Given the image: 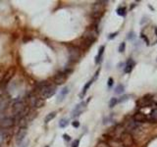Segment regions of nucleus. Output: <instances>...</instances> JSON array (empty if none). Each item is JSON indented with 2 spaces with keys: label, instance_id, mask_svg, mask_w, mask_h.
<instances>
[{
  "label": "nucleus",
  "instance_id": "obj_1",
  "mask_svg": "<svg viewBox=\"0 0 157 147\" xmlns=\"http://www.w3.org/2000/svg\"><path fill=\"white\" fill-rule=\"evenodd\" d=\"M37 91L40 95V98L47 99L53 96L56 93V86L47 83V82H41L37 84Z\"/></svg>",
  "mask_w": 157,
  "mask_h": 147
},
{
  "label": "nucleus",
  "instance_id": "obj_2",
  "mask_svg": "<svg viewBox=\"0 0 157 147\" xmlns=\"http://www.w3.org/2000/svg\"><path fill=\"white\" fill-rule=\"evenodd\" d=\"M68 52H69V61L72 63L78 62L82 57V50L74 45L68 46Z\"/></svg>",
  "mask_w": 157,
  "mask_h": 147
},
{
  "label": "nucleus",
  "instance_id": "obj_3",
  "mask_svg": "<svg viewBox=\"0 0 157 147\" xmlns=\"http://www.w3.org/2000/svg\"><path fill=\"white\" fill-rule=\"evenodd\" d=\"M104 3H107L106 1H98L95 2L92 6V12H91V17L95 19H99L104 12Z\"/></svg>",
  "mask_w": 157,
  "mask_h": 147
},
{
  "label": "nucleus",
  "instance_id": "obj_4",
  "mask_svg": "<svg viewBox=\"0 0 157 147\" xmlns=\"http://www.w3.org/2000/svg\"><path fill=\"white\" fill-rule=\"evenodd\" d=\"M119 140L121 141V143H122V145L124 147H132L134 145V143H135L132 133L128 132V131H124L121 134Z\"/></svg>",
  "mask_w": 157,
  "mask_h": 147
},
{
  "label": "nucleus",
  "instance_id": "obj_5",
  "mask_svg": "<svg viewBox=\"0 0 157 147\" xmlns=\"http://www.w3.org/2000/svg\"><path fill=\"white\" fill-rule=\"evenodd\" d=\"M97 36H98V31H97V30L95 28L87 29L83 35V38H84L86 40H87V41H89L91 43H93L96 40Z\"/></svg>",
  "mask_w": 157,
  "mask_h": 147
},
{
  "label": "nucleus",
  "instance_id": "obj_6",
  "mask_svg": "<svg viewBox=\"0 0 157 147\" xmlns=\"http://www.w3.org/2000/svg\"><path fill=\"white\" fill-rule=\"evenodd\" d=\"M27 107V104L26 102H24L23 100H18V101H15L12 105V113L14 116H19L21 113L26 109Z\"/></svg>",
  "mask_w": 157,
  "mask_h": 147
},
{
  "label": "nucleus",
  "instance_id": "obj_7",
  "mask_svg": "<svg viewBox=\"0 0 157 147\" xmlns=\"http://www.w3.org/2000/svg\"><path fill=\"white\" fill-rule=\"evenodd\" d=\"M16 117H5L0 121V126L1 129H10L16 125Z\"/></svg>",
  "mask_w": 157,
  "mask_h": 147
},
{
  "label": "nucleus",
  "instance_id": "obj_8",
  "mask_svg": "<svg viewBox=\"0 0 157 147\" xmlns=\"http://www.w3.org/2000/svg\"><path fill=\"white\" fill-rule=\"evenodd\" d=\"M86 107H87V103L86 102H81L80 104H78L73 109V111H72V117L76 118L78 116H80L82 113L83 112V110L86 109Z\"/></svg>",
  "mask_w": 157,
  "mask_h": 147
},
{
  "label": "nucleus",
  "instance_id": "obj_9",
  "mask_svg": "<svg viewBox=\"0 0 157 147\" xmlns=\"http://www.w3.org/2000/svg\"><path fill=\"white\" fill-rule=\"evenodd\" d=\"M27 133H28L27 128H22V129L19 130V131L17 132V135H16V142H17L18 145H20L24 141L26 135H27Z\"/></svg>",
  "mask_w": 157,
  "mask_h": 147
},
{
  "label": "nucleus",
  "instance_id": "obj_10",
  "mask_svg": "<svg viewBox=\"0 0 157 147\" xmlns=\"http://www.w3.org/2000/svg\"><path fill=\"white\" fill-rule=\"evenodd\" d=\"M14 74H15V69L14 68H10L7 72L5 73V75H4V78H3V81H2V84H0V85H6L10 81H11V78H13V76H14Z\"/></svg>",
  "mask_w": 157,
  "mask_h": 147
},
{
  "label": "nucleus",
  "instance_id": "obj_11",
  "mask_svg": "<svg viewBox=\"0 0 157 147\" xmlns=\"http://www.w3.org/2000/svg\"><path fill=\"white\" fill-rule=\"evenodd\" d=\"M67 79V76L65 75L64 73H59L57 75L54 76L53 78V82H55V84L57 85H60V84H63Z\"/></svg>",
  "mask_w": 157,
  "mask_h": 147
},
{
  "label": "nucleus",
  "instance_id": "obj_12",
  "mask_svg": "<svg viewBox=\"0 0 157 147\" xmlns=\"http://www.w3.org/2000/svg\"><path fill=\"white\" fill-rule=\"evenodd\" d=\"M133 120L136 123H143L147 121V117L145 116V114H143V113H140V112H137L134 115L133 117Z\"/></svg>",
  "mask_w": 157,
  "mask_h": 147
},
{
  "label": "nucleus",
  "instance_id": "obj_13",
  "mask_svg": "<svg viewBox=\"0 0 157 147\" xmlns=\"http://www.w3.org/2000/svg\"><path fill=\"white\" fill-rule=\"evenodd\" d=\"M69 91H70V89H69L68 86H65L64 88H62V89L60 90V93H59V95H58V98H57V103H60V102H62L63 100L65 99V97H66V95L69 93Z\"/></svg>",
  "mask_w": 157,
  "mask_h": 147
},
{
  "label": "nucleus",
  "instance_id": "obj_14",
  "mask_svg": "<svg viewBox=\"0 0 157 147\" xmlns=\"http://www.w3.org/2000/svg\"><path fill=\"white\" fill-rule=\"evenodd\" d=\"M124 128H125L126 131L130 132V131H132V130H135L137 128V123L135 122L134 120H133V121H129V122H127V125L124 126Z\"/></svg>",
  "mask_w": 157,
  "mask_h": 147
},
{
  "label": "nucleus",
  "instance_id": "obj_15",
  "mask_svg": "<svg viewBox=\"0 0 157 147\" xmlns=\"http://www.w3.org/2000/svg\"><path fill=\"white\" fill-rule=\"evenodd\" d=\"M107 144L110 147H124L121 143V141L117 138H109V140L107 141Z\"/></svg>",
  "mask_w": 157,
  "mask_h": 147
},
{
  "label": "nucleus",
  "instance_id": "obj_16",
  "mask_svg": "<svg viewBox=\"0 0 157 147\" xmlns=\"http://www.w3.org/2000/svg\"><path fill=\"white\" fill-rule=\"evenodd\" d=\"M135 66V62L133 61L132 59H129L127 63H126V68H125V73H131V71L133 70Z\"/></svg>",
  "mask_w": 157,
  "mask_h": 147
},
{
  "label": "nucleus",
  "instance_id": "obj_17",
  "mask_svg": "<svg viewBox=\"0 0 157 147\" xmlns=\"http://www.w3.org/2000/svg\"><path fill=\"white\" fill-rule=\"evenodd\" d=\"M104 49H105V46H104V45L100 46L99 51H98V54H97V56L95 57V63H96V64L100 63L101 58H102V55H103V53H104Z\"/></svg>",
  "mask_w": 157,
  "mask_h": 147
},
{
  "label": "nucleus",
  "instance_id": "obj_18",
  "mask_svg": "<svg viewBox=\"0 0 157 147\" xmlns=\"http://www.w3.org/2000/svg\"><path fill=\"white\" fill-rule=\"evenodd\" d=\"M92 82H93V79H91V81H89V82H87V84L83 86V91H82V93L80 94V97L81 98H83L84 95H86V93H87V89L90 87V85L92 84Z\"/></svg>",
  "mask_w": 157,
  "mask_h": 147
},
{
  "label": "nucleus",
  "instance_id": "obj_19",
  "mask_svg": "<svg viewBox=\"0 0 157 147\" xmlns=\"http://www.w3.org/2000/svg\"><path fill=\"white\" fill-rule=\"evenodd\" d=\"M19 125H20V129H22V128H27V125H28V119L27 117H24V118H20L19 119Z\"/></svg>",
  "mask_w": 157,
  "mask_h": 147
},
{
  "label": "nucleus",
  "instance_id": "obj_20",
  "mask_svg": "<svg viewBox=\"0 0 157 147\" xmlns=\"http://www.w3.org/2000/svg\"><path fill=\"white\" fill-rule=\"evenodd\" d=\"M69 125V119L68 118H63L60 120V122H59V126L62 129L66 128V126Z\"/></svg>",
  "mask_w": 157,
  "mask_h": 147
},
{
  "label": "nucleus",
  "instance_id": "obj_21",
  "mask_svg": "<svg viewBox=\"0 0 157 147\" xmlns=\"http://www.w3.org/2000/svg\"><path fill=\"white\" fill-rule=\"evenodd\" d=\"M56 117V112H51L49 114H47V116L44 119V123H49L51 120H53Z\"/></svg>",
  "mask_w": 157,
  "mask_h": 147
},
{
  "label": "nucleus",
  "instance_id": "obj_22",
  "mask_svg": "<svg viewBox=\"0 0 157 147\" xmlns=\"http://www.w3.org/2000/svg\"><path fill=\"white\" fill-rule=\"evenodd\" d=\"M45 102H44V100L40 97H37L36 99V102H35V108H41L42 106H44Z\"/></svg>",
  "mask_w": 157,
  "mask_h": 147
},
{
  "label": "nucleus",
  "instance_id": "obj_23",
  "mask_svg": "<svg viewBox=\"0 0 157 147\" xmlns=\"http://www.w3.org/2000/svg\"><path fill=\"white\" fill-rule=\"evenodd\" d=\"M124 90H125L124 85L123 84H118L117 87L115 88V93H116V94H122V93L124 92Z\"/></svg>",
  "mask_w": 157,
  "mask_h": 147
},
{
  "label": "nucleus",
  "instance_id": "obj_24",
  "mask_svg": "<svg viewBox=\"0 0 157 147\" xmlns=\"http://www.w3.org/2000/svg\"><path fill=\"white\" fill-rule=\"evenodd\" d=\"M117 14L119 16H125L126 15V8L125 7H119L117 9Z\"/></svg>",
  "mask_w": 157,
  "mask_h": 147
},
{
  "label": "nucleus",
  "instance_id": "obj_25",
  "mask_svg": "<svg viewBox=\"0 0 157 147\" xmlns=\"http://www.w3.org/2000/svg\"><path fill=\"white\" fill-rule=\"evenodd\" d=\"M118 103V99L117 98H111L110 102H109V107L110 108H113V107Z\"/></svg>",
  "mask_w": 157,
  "mask_h": 147
},
{
  "label": "nucleus",
  "instance_id": "obj_26",
  "mask_svg": "<svg viewBox=\"0 0 157 147\" xmlns=\"http://www.w3.org/2000/svg\"><path fill=\"white\" fill-rule=\"evenodd\" d=\"M6 105H7V102L5 100H0V112H2L6 108Z\"/></svg>",
  "mask_w": 157,
  "mask_h": 147
},
{
  "label": "nucleus",
  "instance_id": "obj_27",
  "mask_svg": "<svg viewBox=\"0 0 157 147\" xmlns=\"http://www.w3.org/2000/svg\"><path fill=\"white\" fill-rule=\"evenodd\" d=\"M95 147H110L108 144H107V142H105V141H99L96 145H95Z\"/></svg>",
  "mask_w": 157,
  "mask_h": 147
},
{
  "label": "nucleus",
  "instance_id": "obj_28",
  "mask_svg": "<svg viewBox=\"0 0 157 147\" xmlns=\"http://www.w3.org/2000/svg\"><path fill=\"white\" fill-rule=\"evenodd\" d=\"M125 48H126V43L125 42H122L119 46V52L120 53H123L124 51H125Z\"/></svg>",
  "mask_w": 157,
  "mask_h": 147
},
{
  "label": "nucleus",
  "instance_id": "obj_29",
  "mask_svg": "<svg viewBox=\"0 0 157 147\" xmlns=\"http://www.w3.org/2000/svg\"><path fill=\"white\" fill-rule=\"evenodd\" d=\"M151 118L152 120H154V121H157V110H154V111H152V113H151Z\"/></svg>",
  "mask_w": 157,
  "mask_h": 147
},
{
  "label": "nucleus",
  "instance_id": "obj_30",
  "mask_svg": "<svg viewBox=\"0 0 157 147\" xmlns=\"http://www.w3.org/2000/svg\"><path fill=\"white\" fill-rule=\"evenodd\" d=\"M72 125H73L74 128H78V126H80V122L77 121V120H75V121L72 122Z\"/></svg>",
  "mask_w": 157,
  "mask_h": 147
},
{
  "label": "nucleus",
  "instance_id": "obj_31",
  "mask_svg": "<svg viewBox=\"0 0 157 147\" xmlns=\"http://www.w3.org/2000/svg\"><path fill=\"white\" fill-rule=\"evenodd\" d=\"M129 95H125V96H122L119 100H118V102H123V101H126V100H128L129 99Z\"/></svg>",
  "mask_w": 157,
  "mask_h": 147
},
{
  "label": "nucleus",
  "instance_id": "obj_32",
  "mask_svg": "<svg viewBox=\"0 0 157 147\" xmlns=\"http://www.w3.org/2000/svg\"><path fill=\"white\" fill-rule=\"evenodd\" d=\"M78 144H80V139H76L75 141L72 143V147H78Z\"/></svg>",
  "mask_w": 157,
  "mask_h": 147
},
{
  "label": "nucleus",
  "instance_id": "obj_33",
  "mask_svg": "<svg viewBox=\"0 0 157 147\" xmlns=\"http://www.w3.org/2000/svg\"><path fill=\"white\" fill-rule=\"evenodd\" d=\"M63 138H64V140H66V141H70V140H71V136L69 134H67V133H64Z\"/></svg>",
  "mask_w": 157,
  "mask_h": 147
},
{
  "label": "nucleus",
  "instance_id": "obj_34",
  "mask_svg": "<svg viewBox=\"0 0 157 147\" xmlns=\"http://www.w3.org/2000/svg\"><path fill=\"white\" fill-rule=\"evenodd\" d=\"M113 83H114V79L112 78H108V86H109V87H111V86H112L113 85Z\"/></svg>",
  "mask_w": 157,
  "mask_h": 147
},
{
  "label": "nucleus",
  "instance_id": "obj_35",
  "mask_svg": "<svg viewBox=\"0 0 157 147\" xmlns=\"http://www.w3.org/2000/svg\"><path fill=\"white\" fill-rule=\"evenodd\" d=\"M118 35V31H116V32H113V33H111V35H109V36H108V38L109 39H113L116 35Z\"/></svg>",
  "mask_w": 157,
  "mask_h": 147
},
{
  "label": "nucleus",
  "instance_id": "obj_36",
  "mask_svg": "<svg viewBox=\"0 0 157 147\" xmlns=\"http://www.w3.org/2000/svg\"><path fill=\"white\" fill-rule=\"evenodd\" d=\"M3 94H4V87L2 85H0V98L3 96Z\"/></svg>",
  "mask_w": 157,
  "mask_h": 147
},
{
  "label": "nucleus",
  "instance_id": "obj_37",
  "mask_svg": "<svg viewBox=\"0 0 157 147\" xmlns=\"http://www.w3.org/2000/svg\"><path fill=\"white\" fill-rule=\"evenodd\" d=\"M4 75H5V73H4V72H0V84H1V82H2V81H3Z\"/></svg>",
  "mask_w": 157,
  "mask_h": 147
},
{
  "label": "nucleus",
  "instance_id": "obj_38",
  "mask_svg": "<svg viewBox=\"0 0 157 147\" xmlns=\"http://www.w3.org/2000/svg\"><path fill=\"white\" fill-rule=\"evenodd\" d=\"M140 37H141V38H143V39H144V40H145V42H146V44H147V45L149 44V41H148V39L146 38V36H145L144 35H140Z\"/></svg>",
  "mask_w": 157,
  "mask_h": 147
},
{
  "label": "nucleus",
  "instance_id": "obj_39",
  "mask_svg": "<svg viewBox=\"0 0 157 147\" xmlns=\"http://www.w3.org/2000/svg\"><path fill=\"white\" fill-rule=\"evenodd\" d=\"M45 147H49V146H48V145H46V146H45Z\"/></svg>",
  "mask_w": 157,
  "mask_h": 147
}]
</instances>
